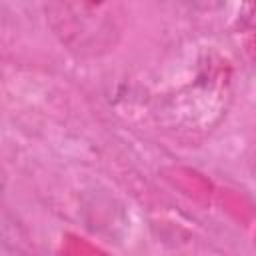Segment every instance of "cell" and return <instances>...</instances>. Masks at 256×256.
Wrapping results in <instances>:
<instances>
[{"label": "cell", "instance_id": "1", "mask_svg": "<svg viewBox=\"0 0 256 256\" xmlns=\"http://www.w3.org/2000/svg\"><path fill=\"white\" fill-rule=\"evenodd\" d=\"M46 20L64 48L94 58L116 48L126 10L122 0H46Z\"/></svg>", "mask_w": 256, "mask_h": 256}, {"label": "cell", "instance_id": "2", "mask_svg": "<svg viewBox=\"0 0 256 256\" xmlns=\"http://www.w3.org/2000/svg\"><path fill=\"white\" fill-rule=\"evenodd\" d=\"M182 2L196 8V10H216L222 6L224 0H182Z\"/></svg>", "mask_w": 256, "mask_h": 256}]
</instances>
